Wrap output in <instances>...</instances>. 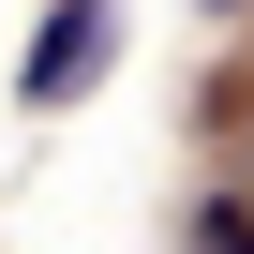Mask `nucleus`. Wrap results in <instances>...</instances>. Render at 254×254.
Here are the masks:
<instances>
[{
    "instance_id": "1",
    "label": "nucleus",
    "mask_w": 254,
    "mask_h": 254,
    "mask_svg": "<svg viewBox=\"0 0 254 254\" xmlns=\"http://www.w3.org/2000/svg\"><path fill=\"white\" fill-rule=\"evenodd\" d=\"M105 75V0H45V30H30V60H15V105L45 120V105H75Z\"/></svg>"
},
{
    "instance_id": "2",
    "label": "nucleus",
    "mask_w": 254,
    "mask_h": 254,
    "mask_svg": "<svg viewBox=\"0 0 254 254\" xmlns=\"http://www.w3.org/2000/svg\"><path fill=\"white\" fill-rule=\"evenodd\" d=\"M194 254H254V194H209L194 209Z\"/></svg>"
},
{
    "instance_id": "3",
    "label": "nucleus",
    "mask_w": 254,
    "mask_h": 254,
    "mask_svg": "<svg viewBox=\"0 0 254 254\" xmlns=\"http://www.w3.org/2000/svg\"><path fill=\"white\" fill-rule=\"evenodd\" d=\"M239 194H254V135H239Z\"/></svg>"
},
{
    "instance_id": "4",
    "label": "nucleus",
    "mask_w": 254,
    "mask_h": 254,
    "mask_svg": "<svg viewBox=\"0 0 254 254\" xmlns=\"http://www.w3.org/2000/svg\"><path fill=\"white\" fill-rule=\"evenodd\" d=\"M209 15H239V0H209Z\"/></svg>"
}]
</instances>
